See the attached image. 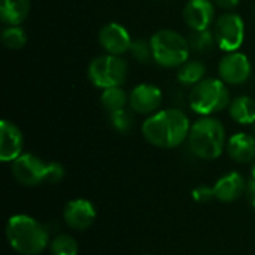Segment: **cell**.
I'll return each mask as SVG.
<instances>
[{"instance_id": "cell-1", "label": "cell", "mask_w": 255, "mask_h": 255, "mask_svg": "<svg viewBox=\"0 0 255 255\" xmlns=\"http://www.w3.org/2000/svg\"><path fill=\"white\" fill-rule=\"evenodd\" d=\"M190 130L191 124L187 114L176 108L157 111L142 124L145 140L163 149H173L188 140Z\"/></svg>"}, {"instance_id": "cell-2", "label": "cell", "mask_w": 255, "mask_h": 255, "mask_svg": "<svg viewBox=\"0 0 255 255\" xmlns=\"http://www.w3.org/2000/svg\"><path fill=\"white\" fill-rule=\"evenodd\" d=\"M4 233L9 247L21 255L42 254L49 245V229L30 215L10 217Z\"/></svg>"}, {"instance_id": "cell-3", "label": "cell", "mask_w": 255, "mask_h": 255, "mask_svg": "<svg viewBox=\"0 0 255 255\" xmlns=\"http://www.w3.org/2000/svg\"><path fill=\"white\" fill-rule=\"evenodd\" d=\"M226 128L212 117L199 118L190 130L188 145L191 152L202 160H217L226 149Z\"/></svg>"}, {"instance_id": "cell-4", "label": "cell", "mask_w": 255, "mask_h": 255, "mask_svg": "<svg viewBox=\"0 0 255 255\" xmlns=\"http://www.w3.org/2000/svg\"><path fill=\"white\" fill-rule=\"evenodd\" d=\"M151 48L154 61L166 69H179L184 63L188 61L190 57V45L187 37L181 33L169 28H163L155 31L151 39Z\"/></svg>"}, {"instance_id": "cell-5", "label": "cell", "mask_w": 255, "mask_h": 255, "mask_svg": "<svg viewBox=\"0 0 255 255\" xmlns=\"http://www.w3.org/2000/svg\"><path fill=\"white\" fill-rule=\"evenodd\" d=\"M188 102L190 108L196 114L202 117H211L224 111L230 105V93L226 82L221 79L205 78L191 88Z\"/></svg>"}, {"instance_id": "cell-6", "label": "cell", "mask_w": 255, "mask_h": 255, "mask_svg": "<svg viewBox=\"0 0 255 255\" xmlns=\"http://www.w3.org/2000/svg\"><path fill=\"white\" fill-rule=\"evenodd\" d=\"M128 75V64L120 55L105 54L91 60L88 66L90 82L102 90L121 87Z\"/></svg>"}, {"instance_id": "cell-7", "label": "cell", "mask_w": 255, "mask_h": 255, "mask_svg": "<svg viewBox=\"0 0 255 255\" xmlns=\"http://www.w3.org/2000/svg\"><path fill=\"white\" fill-rule=\"evenodd\" d=\"M215 40L220 49L226 52L238 51L245 39V24L242 16L235 12H226L215 21Z\"/></svg>"}, {"instance_id": "cell-8", "label": "cell", "mask_w": 255, "mask_h": 255, "mask_svg": "<svg viewBox=\"0 0 255 255\" xmlns=\"http://www.w3.org/2000/svg\"><path fill=\"white\" fill-rule=\"evenodd\" d=\"M48 163L37 155L24 152L15 161H12V175L15 181L24 187H37L45 184Z\"/></svg>"}, {"instance_id": "cell-9", "label": "cell", "mask_w": 255, "mask_h": 255, "mask_svg": "<svg viewBox=\"0 0 255 255\" xmlns=\"http://www.w3.org/2000/svg\"><path fill=\"white\" fill-rule=\"evenodd\" d=\"M253 67L248 57L239 51L227 52L218 64V73L223 82L229 85H242L251 76Z\"/></svg>"}, {"instance_id": "cell-10", "label": "cell", "mask_w": 255, "mask_h": 255, "mask_svg": "<svg viewBox=\"0 0 255 255\" xmlns=\"http://www.w3.org/2000/svg\"><path fill=\"white\" fill-rule=\"evenodd\" d=\"M163 102L161 90L152 84H139L128 94V105L133 112L140 115H152L160 111Z\"/></svg>"}, {"instance_id": "cell-11", "label": "cell", "mask_w": 255, "mask_h": 255, "mask_svg": "<svg viewBox=\"0 0 255 255\" xmlns=\"http://www.w3.org/2000/svg\"><path fill=\"white\" fill-rule=\"evenodd\" d=\"M97 212L94 205L85 199H75L66 203L63 211V220L66 226L72 230L82 232L93 226Z\"/></svg>"}, {"instance_id": "cell-12", "label": "cell", "mask_w": 255, "mask_h": 255, "mask_svg": "<svg viewBox=\"0 0 255 255\" xmlns=\"http://www.w3.org/2000/svg\"><path fill=\"white\" fill-rule=\"evenodd\" d=\"M131 42L127 28L118 22H108L99 31V43L106 54L123 55L130 51Z\"/></svg>"}, {"instance_id": "cell-13", "label": "cell", "mask_w": 255, "mask_h": 255, "mask_svg": "<svg viewBox=\"0 0 255 255\" xmlns=\"http://www.w3.org/2000/svg\"><path fill=\"white\" fill-rule=\"evenodd\" d=\"M24 148V136L21 130L10 121L1 120L0 123V160L3 163L15 161Z\"/></svg>"}, {"instance_id": "cell-14", "label": "cell", "mask_w": 255, "mask_h": 255, "mask_svg": "<svg viewBox=\"0 0 255 255\" xmlns=\"http://www.w3.org/2000/svg\"><path fill=\"white\" fill-rule=\"evenodd\" d=\"M182 15L191 30H208L215 18V3L212 0H188Z\"/></svg>"}, {"instance_id": "cell-15", "label": "cell", "mask_w": 255, "mask_h": 255, "mask_svg": "<svg viewBox=\"0 0 255 255\" xmlns=\"http://www.w3.org/2000/svg\"><path fill=\"white\" fill-rule=\"evenodd\" d=\"M247 182L238 172H230L223 175L214 185L215 199L223 203H233L242 194H245Z\"/></svg>"}, {"instance_id": "cell-16", "label": "cell", "mask_w": 255, "mask_h": 255, "mask_svg": "<svg viewBox=\"0 0 255 255\" xmlns=\"http://www.w3.org/2000/svg\"><path fill=\"white\" fill-rule=\"evenodd\" d=\"M227 152L232 160L248 164L255 160V137L248 133H236L227 142Z\"/></svg>"}, {"instance_id": "cell-17", "label": "cell", "mask_w": 255, "mask_h": 255, "mask_svg": "<svg viewBox=\"0 0 255 255\" xmlns=\"http://www.w3.org/2000/svg\"><path fill=\"white\" fill-rule=\"evenodd\" d=\"M30 12V0H0V19L6 25H19Z\"/></svg>"}, {"instance_id": "cell-18", "label": "cell", "mask_w": 255, "mask_h": 255, "mask_svg": "<svg viewBox=\"0 0 255 255\" xmlns=\"http://www.w3.org/2000/svg\"><path fill=\"white\" fill-rule=\"evenodd\" d=\"M230 118L242 126L255 123V100L248 96H239L229 105Z\"/></svg>"}, {"instance_id": "cell-19", "label": "cell", "mask_w": 255, "mask_h": 255, "mask_svg": "<svg viewBox=\"0 0 255 255\" xmlns=\"http://www.w3.org/2000/svg\"><path fill=\"white\" fill-rule=\"evenodd\" d=\"M205 73H206V67L202 61L199 60H188L187 63H184L179 70H178V81L182 85L187 87H194L197 85L200 81L205 79Z\"/></svg>"}, {"instance_id": "cell-20", "label": "cell", "mask_w": 255, "mask_h": 255, "mask_svg": "<svg viewBox=\"0 0 255 255\" xmlns=\"http://www.w3.org/2000/svg\"><path fill=\"white\" fill-rule=\"evenodd\" d=\"M100 103L102 106L111 114L120 109H124L128 103V94L121 88V87H112L103 90L100 96Z\"/></svg>"}, {"instance_id": "cell-21", "label": "cell", "mask_w": 255, "mask_h": 255, "mask_svg": "<svg viewBox=\"0 0 255 255\" xmlns=\"http://www.w3.org/2000/svg\"><path fill=\"white\" fill-rule=\"evenodd\" d=\"M187 40H188L191 51H196V52H208L217 43L215 34L209 28L208 30H191Z\"/></svg>"}, {"instance_id": "cell-22", "label": "cell", "mask_w": 255, "mask_h": 255, "mask_svg": "<svg viewBox=\"0 0 255 255\" xmlns=\"http://www.w3.org/2000/svg\"><path fill=\"white\" fill-rule=\"evenodd\" d=\"M49 251L52 255H78L79 247L73 236L60 233L49 242Z\"/></svg>"}, {"instance_id": "cell-23", "label": "cell", "mask_w": 255, "mask_h": 255, "mask_svg": "<svg viewBox=\"0 0 255 255\" xmlns=\"http://www.w3.org/2000/svg\"><path fill=\"white\" fill-rule=\"evenodd\" d=\"M1 43L12 51H18L25 46L27 34L19 25H6L1 31Z\"/></svg>"}, {"instance_id": "cell-24", "label": "cell", "mask_w": 255, "mask_h": 255, "mask_svg": "<svg viewBox=\"0 0 255 255\" xmlns=\"http://www.w3.org/2000/svg\"><path fill=\"white\" fill-rule=\"evenodd\" d=\"M109 121H111V126H112L118 133L126 134V133H128V131L131 130L133 123H134V118H133V114L124 108V109L111 112Z\"/></svg>"}, {"instance_id": "cell-25", "label": "cell", "mask_w": 255, "mask_h": 255, "mask_svg": "<svg viewBox=\"0 0 255 255\" xmlns=\"http://www.w3.org/2000/svg\"><path fill=\"white\" fill-rule=\"evenodd\" d=\"M130 52L133 55V58L140 63V64H148L154 60L152 55V48H151V42L145 40V39H136L131 42L130 46Z\"/></svg>"}, {"instance_id": "cell-26", "label": "cell", "mask_w": 255, "mask_h": 255, "mask_svg": "<svg viewBox=\"0 0 255 255\" xmlns=\"http://www.w3.org/2000/svg\"><path fill=\"white\" fill-rule=\"evenodd\" d=\"M64 167L60 163L51 161L48 163L46 167V175H45V184H57L64 178Z\"/></svg>"}, {"instance_id": "cell-27", "label": "cell", "mask_w": 255, "mask_h": 255, "mask_svg": "<svg viewBox=\"0 0 255 255\" xmlns=\"http://www.w3.org/2000/svg\"><path fill=\"white\" fill-rule=\"evenodd\" d=\"M193 199L194 202L205 205L209 203L215 199V193H214V187H206V185H199L193 190Z\"/></svg>"}, {"instance_id": "cell-28", "label": "cell", "mask_w": 255, "mask_h": 255, "mask_svg": "<svg viewBox=\"0 0 255 255\" xmlns=\"http://www.w3.org/2000/svg\"><path fill=\"white\" fill-rule=\"evenodd\" d=\"M212 1L215 3V6H218L224 10H232V9L238 7L241 3V0H212Z\"/></svg>"}, {"instance_id": "cell-29", "label": "cell", "mask_w": 255, "mask_h": 255, "mask_svg": "<svg viewBox=\"0 0 255 255\" xmlns=\"http://www.w3.org/2000/svg\"><path fill=\"white\" fill-rule=\"evenodd\" d=\"M245 196L248 197L250 202H253L255 199V179L251 176V179L247 182V188H245Z\"/></svg>"}, {"instance_id": "cell-30", "label": "cell", "mask_w": 255, "mask_h": 255, "mask_svg": "<svg viewBox=\"0 0 255 255\" xmlns=\"http://www.w3.org/2000/svg\"><path fill=\"white\" fill-rule=\"evenodd\" d=\"M251 176L255 179V163H254V166H253V170H251Z\"/></svg>"}, {"instance_id": "cell-31", "label": "cell", "mask_w": 255, "mask_h": 255, "mask_svg": "<svg viewBox=\"0 0 255 255\" xmlns=\"http://www.w3.org/2000/svg\"><path fill=\"white\" fill-rule=\"evenodd\" d=\"M251 205H253V208H254V209H255V199H254V200H253V202H251Z\"/></svg>"}, {"instance_id": "cell-32", "label": "cell", "mask_w": 255, "mask_h": 255, "mask_svg": "<svg viewBox=\"0 0 255 255\" xmlns=\"http://www.w3.org/2000/svg\"><path fill=\"white\" fill-rule=\"evenodd\" d=\"M253 127H254V133H255V123H254V124H253Z\"/></svg>"}]
</instances>
